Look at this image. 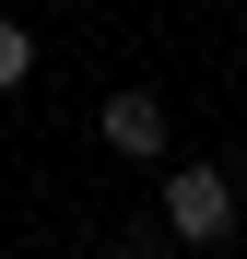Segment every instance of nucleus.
<instances>
[{"mask_svg": "<svg viewBox=\"0 0 247 259\" xmlns=\"http://www.w3.org/2000/svg\"><path fill=\"white\" fill-rule=\"evenodd\" d=\"M165 236L177 247H224L235 236V177L224 165H177V177H165Z\"/></svg>", "mask_w": 247, "mask_h": 259, "instance_id": "nucleus-1", "label": "nucleus"}, {"mask_svg": "<svg viewBox=\"0 0 247 259\" xmlns=\"http://www.w3.org/2000/svg\"><path fill=\"white\" fill-rule=\"evenodd\" d=\"M94 142H106V153H130V165H153V153H165V106L141 95V82H118L106 118H94Z\"/></svg>", "mask_w": 247, "mask_h": 259, "instance_id": "nucleus-2", "label": "nucleus"}, {"mask_svg": "<svg viewBox=\"0 0 247 259\" xmlns=\"http://www.w3.org/2000/svg\"><path fill=\"white\" fill-rule=\"evenodd\" d=\"M24 71H35V35H24L12 12H0V95H12V82H24Z\"/></svg>", "mask_w": 247, "mask_h": 259, "instance_id": "nucleus-3", "label": "nucleus"}]
</instances>
